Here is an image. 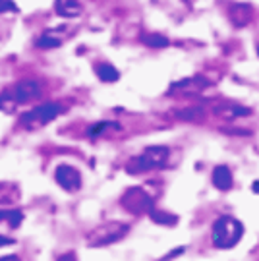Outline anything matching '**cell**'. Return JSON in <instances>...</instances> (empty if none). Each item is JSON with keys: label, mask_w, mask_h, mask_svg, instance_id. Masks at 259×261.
Segmentation results:
<instances>
[{"label": "cell", "mask_w": 259, "mask_h": 261, "mask_svg": "<svg viewBox=\"0 0 259 261\" xmlns=\"http://www.w3.org/2000/svg\"><path fill=\"white\" fill-rule=\"evenodd\" d=\"M41 95V85L35 80H23L18 84L10 85L0 93V111L14 112L18 105H23L28 101H33Z\"/></svg>", "instance_id": "6da1fadb"}, {"label": "cell", "mask_w": 259, "mask_h": 261, "mask_svg": "<svg viewBox=\"0 0 259 261\" xmlns=\"http://www.w3.org/2000/svg\"><path fill=\"white\" fill-rule=\"evenodd\" d=\"M242 236H244V226L234 217H221V219H217L213 224V230H211V238H213L215 248H221V250L234 248L242 240Z\"/></svg>", "instance_id": "7a4b0ae2"}, {"label": "cell", "mask_w": 259, "mask_h": 261, "mask_svg": "<svg viewBox=\"0 0 259 261\" xmlns=\"http://www.w3.org/2000/svg\"><path fill=\"white\" fill-rule=\"evenodd\" d=\"M168 159V149L165 145H151L143 151L141 155L134 157L126 165V172L128 174H141V172H149L153 168L165 167Z\"/></svg>", "instance_id": "3957f363"}, {"label": "cell", "mask_w": 259, "mask_h": 261, "mask_svg": "<svg viewBox=\"0 0 259 261\" xmlns=\"http://www.w3.org/2000/svg\"><path fill=\"white\" fill-rule=\"evenodd\" d=\"M62 111H64V107L60 103H41L29 112H23L19 116V122L25 128H41L55 120Z\"/></svg>", "instance_id": "277c9868"}, {"label": "cell", "mask_w": 259, "mask_h": 261, "mask_svg": "<svg viewBox=\"0 0 259 261\" xmlns=\"http://www.w3.org/2000/svg\"><path fill=\"white\" fill-rule=\"evenodd\" d=\"M128 224L122 223H109L97 226L91 234H89V246H107V244L118 242L128 234Z\"/></svg>", "instance_id": "5b68a950"}, {"label": "cell", "mask_w": 259, "mask_h": 261, "mask_svg": "<svg viewBox=\"0 0 259 261\" xmlns=\"http://www.w3.org/2000/svg\"><path fill=\"white\" fill-rule=\"evenodd\" d=\"M120 203L124 209H128L130 213L141 215L149 213V209H153V197L149 196L143 188H130L128 192L122 196Z\"/></svg>", "instance_id": "8992f818"}, {"label": "cell", "mask_w": 259, "mask_h": 261, "mask_svg": "<svg viewBox=\"0 0 259 261\" xmlns=\"http://www.w3.org/2000/svg\"><path fill=\"white\" fill-rule=\"evenodd\" d=\"M55 180L66 192H77L82 188V174L70 165H60L55 170Z\"/></svg>", "instance_id": "52a82bcc"}, {"label": "cell", "mask_w": 259, "mask_h": 261, "mask_svg": "<svg viewBox=\"0 0 259 261\" xmlns=\"http://www.w3.org/2000/svg\"><path fill=\"white\" fill-rule=\"evenodd\" d=\"M55 10L62 18H77V16H82L84 6L77 0H56Z\"/></svg>", "instance_id": "ba28073f"}, {"label": "cell", "mask_w": 259, "mask_h": 261, "mask_svg": "<svg viewBox=\"0 0 259 261\" xmlns=\"http://www.w3.org/2000/svg\"><path fill=\"white\" fill-rule=\"evenodd\" d=\"M211 180H213L215 188H219L221 192H226V190H230V188H232V172H230V168L226 167V165H219V167H215Z\"/></svg>", "instance_id": "9c48e42d"}, {"label": "cell", "mask_w": 259, "mask_h": 261, "mask_svg": "<svg viewBox=\"0 0 259 261\" xmlns=\"http://www.w3.org/2000/svg\"><path fill=\"white\" fill-rule=\"evenodd\" d=\"M205 85L207 84V80H203V77H192V80H182V82H176V84H172L170 87H172V91H201Z\"/></svg>", "instance_id": "30bf717a"}, {"label": "cell", "mask_w": 259, "mask_h": 261, "mask_svg": "<svg viewBox=\"0 0 259 261\" xmlns=\"http://www.w3.org/2000/svg\"><path fill=\"white\" fill-rule=\"evenodd\" d=\"M149 217H151V221L157 224H163V226H172V224L178 223V217L172 213H168V211H159V209H149Z\"/></svg>", "instance_id": "8fae6325"}, {"label": "cell", "mask_w": 259, "mask_h": 261, "mask_svg": "<svg viewBox=\"0 0 259 261\" xmlns=\"http://www.w3.org/2000/svg\"><path fill=\"white\" fill-rule=\"evenodd\" d=\"M95 72H97V75H99V80H101V82H107V84L118 82V77H120V72H118L112 64H107V62L97 66Z\"/></svg>", "instance_id": "7c38bea8"}, {"label": "cell", "mask_w": 259, "mask_h": 261, "mask_svg": "<svg viewBox=\"0 0 259 261\" xmlns=\"http://www.w3.org/2000/svg\"><path fill=\"white\" fill-rule=\"evenodd\" d=\"M141 41H143V45H147L151 48H165L170 45V41L165 35H159V33H145L141 37Z\"/></svg>", "instance_id": "4fadbf2b"}, {"label": "cell", "mask_w": 259, "mask_h": 261, "mask_svg": "<svg viewBox=\"0 0 259 261\" xmlns=\"http://www.w3.org/2000/svg\"><path fill=\"white\" fill-rule=\"evenodd\" d=\"M39 48H56L62 45V39L55 37V35H50V33H45V35H41L37 39V43H35Z\"/></svg>", "instance_id": "5bb4252c"}, {"label": "cell", "mask_w": 259, "mask_h": 261, "mask_svg": "<svg viewBox=\"0 0 259 261\" xmlns=\"http://www.w3.org/2000/svg\"><path fill=\"white\" fill-rule=\"evenodd\" d=\"M105 128H118V124H116V122H99V124L91 126L87 134H89L91 138H97V136H101L102 132H105Z\"/></svg>", "instance_id": "9a60e30c"}, {"label": "cell", "mask_w": 259, "mask_h": 261, "mask_svg": "<svg viewBox=\"0 0 259 261\" xmlns=\"http://www.w3.org/2000/svg\"><path fill=\"white\" fill-rule=\"evenodd\" d=\"M6 221L10 223L12 228H18L21 221H23V213L19 211V209H14V211H8V217H6Z\"/></svg>", "instance_id": "2e32d148"}, {"label": "cell", "mask_w": 259, "mask_h": 261, "mask_svg": "<svg viewBox=\"0 0 259 261\" xmlns=\"http://www.w3.org/2000/svg\"><path fill=\"white\" fill-rule=\"evenodd\" d=\"M203 114L201 109H184V111L178 112V116L182 118V120H194V118H199Z\"/></svg>", "instance_id": "e0dca14e"}, {"label": "cell", "mask_w": 259, "mask_h": 261, "mask_svg": "<svg viewBox=\"0 0 259 261\" xmlns=\"http://www.w3.org/2000/svg\"><path fill=\"white\" fill-rule=\"evenodd\" d=\"M226 109L230 111V118H234V116H248V114H251V109L238 107V105H226Z\"/></svg>", "instance_id": "ac0fdd59"}, {"label": "cell", "mask_w": 259, "mask_h": 261, "mask_svg": "<svg viewBox=\"0 0 259 261\" xmlns=\"http://www.w3.org/2000/svg\"><path fill=\"white\" fill-rule=\"evenodd\" d=\"M6 12L16 14V12H19V10H18V6L12 2V0H0V14H6Z\"/></svg>", "instance_id": "d6986e66"}, {"label": "cell", "mask_w": 259, "mask_h": 261, "mask_svg": "<svg viewBox=\"0 0 259 261\" xmlns=\"http://www.w3.org/2000/svg\"><path fill=\"white\" fill-rule=\"evenodd\" d=\"M14 244H16L14 238H8V236H2V234H0V248H4V246H14Z\"/></svg>", "instance_id": "ffe728a7"}, {"label": "cell", "mask_w": 259, "mask_h": 261, "mask_svg": "<svg viewBox=\"0 0 259 261\" xmlns=\"http://www.w3.org/2000/svg\"><path fill=\"white\" fill-rule=\"evenodd\" d=\"M18 255H6V257H0V261H18Z\"/></svg>", "instance_id": "44dd1931"}, {"label": "cell", "mask_w": 259, "mask_h": 261, "mask_svg": "<svg viewBox=\"0 0 259 261\" xmlns=\"http://www.w3.org/2000/svg\"><path fill=\"white\" fill-rule=\"evenodd\" d=\"M6 217H8V211H2V209H0V221H4Z\"/></svg>", "instance_id": "7402d4cb"}, {"label": "cell", "mask_w": 259, "mask_h": 261, "mask_svg": "<svg viewBox=\"0 0 259 261\" xmlns=\"http://www.w3.org/2000/svg\"><path fill=\"white\" fill-rule=\"evenodd\" d=\"M251 190L257 194V190H259V182H253V186H251Z\"/></svg>", "instance_id": "603a6c76"}]
</instances>
